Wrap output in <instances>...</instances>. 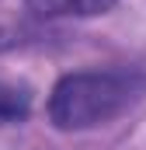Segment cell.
<instances>
[{
  "label": "cell",
  "instance_id": "cell-1",
  "mask_svg": "<svg viewBox=\"0 0 146 150\" xmlns=\"http://www.w3.org/2000/svg\"><path fill=\"white\" fill-rule=\"evenodd\" d=\"M143 91L146 77L136 70H77L56 80L45 112L56 129L80 133L129 112L143 98Z\"/></svg>",
  "mask_w": 146,
  "mask_h": 150
},
{
  "label": "cell",
  "instance_id": "cell-2",
  "mask_svg": "<svg viewBox=\"0 0 146 150\" xmlns=\"http://www.w3.org/2000/svg\"><path fill=\"white\" fill-rule=\"evenodd\" d=\"M118 0H25V7L38 18H94L108 14Z\"/></svg>",
  "mask_w": 146,
  "mask_h": 150
},
{
  "label": "cell",
  "instance_id": "cell-3",
  "mask_svg": "<svg viewBox=\"0 0 146 150\" xmlns=\"http://www.w3.org/2000/svg\"><path fill=\"white\" fill-rule=\"evenodd\" d=\"M28 115V94L0 84V122H18Z\"/></svg>",
  "mask_w": 146,
  "mask_h": 150
}]
</instances>
